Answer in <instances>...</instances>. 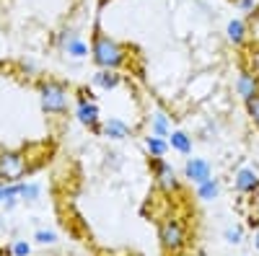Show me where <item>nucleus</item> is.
<instances>
[{
  "mask_svg": "<svg viewBox=\"0 0 259 256\" xmlns=\"http://www.w3.org/2000/svg\"><path fill=\"white\" fill-rule=\"evenodd\" d=\"M91 57L99 68H109V70H119L127 62V49L119 44L117 39H112L109 34H94V44H91Z\"/></svg>",
  "mask_w": 259,
  "mask_h": 256,
  "instance_id": "obj_1",
  "label": "nucleus"
},
{
  "mask_svg": "<svg viewBox=\"0 0 259 256\" xmlns=\"http://www.w3.org/2000/svg\"><path fill=\"white\" fill-rule=\"evenodd\" d=\"M70 91L57 80H47L39 85V104L47 114H65L70 106Z\"/></svg>",
  "mask_w": 259,
  "mask_h": 256,
  "instance_id": "obj_2",
  "label": "nucleus"
},
{
  "mask_svg": "<svg viewBox=\"0 0 259 256\" xmlns=\"http://www.w3.org/2000/svg\"><path fill=\"white\" fill-rule=\"evenodd\" d=\"M29 171V161L24 153L18 150H6L0 153V181L11 184V181H21Z\"/></svg>",
  "mask_w": 259,
  "mask_h": 256,
  "instance_id": "obj_3",
  "label": "nucleus"
},
{
  "mask_svg": "<svg viewBox=\"0 0 259 256\" xmlns=\"http://www.w3.org/2000/svg\"><path fill=\"white\" fill-rule=\"evenodd\" d=\"M158 236H161L163 248H168V251H177V248H182V246H184V241H187V230H184L182 220H177V218H168V220H163V223H161V228H158Z\"/></svg>",
  "mask_w": 259,
  "mask_h": 256,
  "instance_id": "obj_4",
  "label": "nucleus"
},
{
  "mask_svg": "<svg viewBox=\"0 0 259 256\" xmlns=\"http://www.w3.org/2000/svg\"><path fill=\"white\" fill-rule=\"evenodd\" d=\"M57 47L73 57V60H83V57H89V44L80 39V34L75 29H62L60 36H57Z\"/></svg>",
  "mask_w": 259,
  "mask_h": 256,
  "instance_id": "obj_5",
  "label": "nucleus"
},
{
  "mask_svg": "<svg viewBox=\"0 0 259 256\" xmlns=\"http://www.w3.org/2000/svg\"><path fill=\"white\" fill-rule=\"evenodd\" d=\"M75 119L83 127H89L91 132L99 135V130H101V112H99V106H96L94 98H78V104H75Z\"/></svg>",
  "mask_w": 259,
  "mask_h": 256,
  "instance_id": "obj_6",
  "label": "nucleus"
},
{
  "mask_svg": "<svg viewBox=\"0 0 259 256\" xmlns=\"http://www.w3.org/2000/svg\"><path fill=\"white\" fill-rule=\"evenodd\" d=\"M150 171H153V176L158 181V186L163 191H177L179 189V179H177V171L168 161L163 158H150Z\"/></svg>",
  "mask_w": 259,
  "mask_h": 256,
  "instance_id": "obj_7",
  "label": "nucleus"
},
{
  "mask_svg": "<svg viewBox=\"0 0 259 256\" xmlns=\"http://www.w3.org/2000/svg\"><path fill=\"white\" fill-rule=\"evenodd\" d=\"M212 176V166L205 158H187L184 163V179L192 184H202L205 179Z\"/></svg>",
  "mask_w": 259,
  "mask_h": 256,
  "instance_id": "obj_8",
  "label": "nucleus"
},
{
  "mask_svg": "<svg viewBox=\"0 0 259 256\" xmlns=\"http://www.w3.org/2000/svg\"><path fill=\"white\" fill-rule=\"evenodd\" d=\"M101 137H109V140H127L130 135H133V130H130V124L122 122L119 117H106L101 122V130H99Z\"/></svg>",
  "mask_w": 259,
  "mask_h": 256,
  "instance_id": "obj_9",
  "label": "nucleus"
},
{
  "mask_svg": "<svg viewBox=\"0 0 259 256\" xmlns=\"http://www.w3.org/2000/svg\"><path fill=\"white\" fill-rule=\"evenodd\" d=\"M91 83L96 85V88H101V91H114V88H119L122 75H119L117 70H109V68H99V70L94 73Z\"/></svg>",
  "mask_w": 259,
  "mask_h": 256,
  "instance_id": "obj_10",
  "label": "nucleus"
},
{
  "mask_svg": "<svg viewBox=\"0 0 259 256\" xmlns=\"http://www.w3.org/2000/svg\"><path fill=\"white\" fill-rule=\"evenodd\" d=\"M233 186L236 191H241V194H251V191L259 189V176L254 168H241L239 174L233 176Z\"/></svg>",
  "mask_w": 259,
  "mask_h": 256,
  "instance_id": "obj_11",
  "label": "nucleus"
},
{
  "mask_svg": "<svg viewBox=\"0 0 259 256\" xmlns=\"http://www.w3.org/2000/svg\"><path fill=\"white\" fill-rule=\"evenodd\" d=\"M236 93H239L244 101L254 98V96L259 93V80H256V75H251V73H241L239 78H236Z\"/></svg>",
  "mask_w": 259,
  "mask_h": 256,
  "instance_id": "obj_12",
  "label": "nucleus"
},
{
  "mask_svg": "<svg viewBox=\"0 0 259 256\" xmlns=\"http://www.w3.org/2000/svg\"><path fill=\"white\" fill-rule=\"evenodd\" d=\"M41 191L45 189H41L39 181H24V179L18 181V199L26 204H36L41 199Z\"/></svg>",
  "mask_w": 259,
  "mask_h": 256,
  "instance_id": "obj_13",
  "label": "nucleus"
},
{
  "mask_svg": "<svg viewBox=\"0 0 259 256\" xmlns=\"http://www.w3.org/2000/svg\"><path fill=\"white\" fill-rule=\"evenodd\" d=\"M226 34H228V41L231 44H244V41L249 39V26H246V21H241V18H233L231 24L226 26Z\"/></svg>",
  "mask_w": 259,
  "mask_h": 256,
  "instance_id": "obj_14",
  "label": "nucleus"
},
{
  "mask_svg": "<svg viewBox=\"0 0 259 256\" xmlns=\"http://www.w3.org/2000/svg\"><path fill=\"white\" fill-rule=\"evenodd\" d=\"M168 147L182 153V156H192V137L182 130H171L168 132Z\"/></svg>",
  "mask_w": 259,
  "mask_h": 256,
  "instance_id": "obj_15",
  "label": "nucleus"
},
{
  "mask_svg": "<svg viewBox=\"0 0 259 256\" xmlns=\"http://www.w3.org/2000/svg\"><path fill=\"white\" fill-rule=\"evenodd\" d=\"M197 197L202 202H212V199H218L221 197V181L218 179H205L202 184H197Z\"/></svg>",
  "mask_w": 259,
  "mask_h": 256,
  "instance_id": "obj_16",
  "label": "nucleus"
},
{
  "mask_svg": "<svg viewBox=\"0 0 259 256\" xmlns=\"http://www.w3.org/2000/svg\"><path fill=\"white\" fill-rule=\"evenodd\" d=\"M145 150H148L150 158H163L168 153V140L158 137V135H148L145 137Z\"/></svg>",
  "mask_w": 259,
  "mask_h": 256,
  "instance_id": "obj_17",
  "label": "nucleus"
},
{
  "mask_svg": "<svg viewBox=\"0 0 259 256\" xmlns=\"http://www.w3.org/2000/svg\"><path fill=\"white\" fill-rule=\"evenodd\" d=\"M171 132V122L163 112H156L153 117H150V135H158V137H168Z\"/></svg>",
  "mask_w": 259,
  "mask_h": 256,
  "instance_id": "obj_18",
  "label": "nucleus"
},
{
  "mask_svg": "<svg viewBox=\"0 0 259 256\" xmlns=\"http://www.w3.org/2000/svg\"><path fill=\"white\" fill-rule=\"evenodd\" d=\"M34 241H36L39 246H55V243H57V233H55V230H47V228H39V230L34 233Z\"/></svg>",
  "mask_w": 259,
  "mask_h": 256,
  "instance_id": "obj_19",
  "label": "nucleus"
},
{
  "mask_svg": "<svg viewBox=\"0 0 259 256\" xmlns=\"http://www.w3.org/2000/svg\"><path fill=\"white\" fill-rule=\"evenodd\" d=\"M223 238H226L228 243H233V246H239V243L244 241V230H241L239 225H231V228H226Z\"/></svg>",
  "mask_w": 259,
  "mask_h": 256,
  "instance_id": "obj_20",
  "label": "nucleus"
},
{
  "mask_svg": "<svg viewBox=\"0 0 259 256\" xmlns=\"http://www.w3.org/2000/svg\"><path fill=\"white\" fill-rule=\"evenodd\" d=\"M8 253H11V256H29V253H31V243L18 238V241H13V243H11Z\"/></svg>",
  "mask_w": 259,
  "mask_h": 256,
  "instance_id": "obj_21",
  "label": "nucleus"
},
{
  "mask_svg": "<svg viewBox=\"0 0 259 256\" xmlns=\"http://www.w3.org/2000/svg\"><path fill=\"white\" fill-rule=\"evenodd\" d=\"M249 36L256 41V44H259V8L254 11V13H249Z\"/></svg>",
  "mask_w": 259,
  "mask_h": 256,
  "instance_id": "obj_22",
  "label": "nucleus"
},
{
  "mask_svg": "<svg viewBox=\"0 0 259 256\" xmlns=\"http://www.w3.org/2000/svg\"><path fill=\"white\" fill-rule=\"evenodd\" d=\"M8 194H18V181H11V184H0V204Z\"/></svg>",
  "mask_w": 259,
  "mask_h": 256,
  "instance_id": "obj_23",
  "label": "nucleus"
},
{
  "mask_svg": "<svg viewBox=\"0 0 259 256\" xmlns=\"http://www.w3.org/2000/svg\"><path fill=\"white\" fill-rule=\"evenodd\" d=\"M246 106H249V114H251L254 124L259 127V93H256L254 98H249V101H246Z\"/></svg>",
  "mask_w": 259,
  "mask_h": 256,
  "instance_id": "obj_24",
  "label": "nucleus"
},
{
  "mask_svg": "<svg viewBox=\"0 0 259 256\" xmlns=\"http://www.w3.org/2000/svg\"><path fill=\"white\" fill-rule=\"evenodd\" d=\"M236 6H239L244 13H254L259 8V0H236Z\"/></svg>",
  "mask_w": 259,
  "mask_h": 256,
  "instance_id": "obj_25",
  "label": "nucleus"
},
{
  "mask_svg": "<svg viewBox=\"0 0 259 256\" xmlns=\"http://www.w3.org/2000/svg\"><path fill=\"white\" fill-rule=\"evenodd\" d=\"M254 246L259 248V230H256V236H254Z\"/></svg>",
  "mask_w": 259,
  "mask_h": 256,
  "instance_id": "obj_26",
  "label": "nucleus"
}]
</instances>
